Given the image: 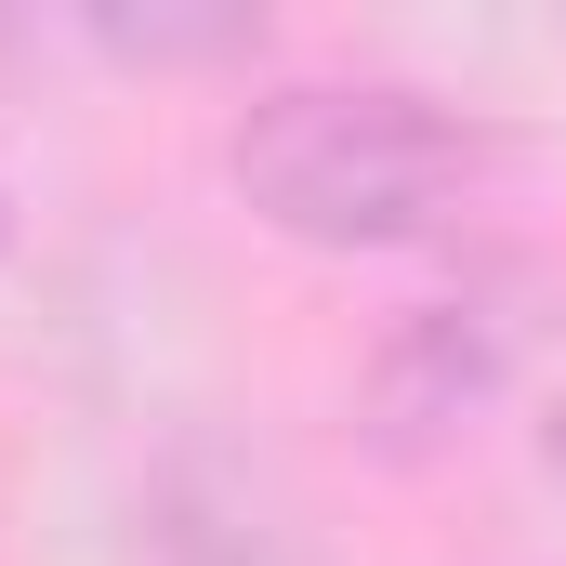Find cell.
I'll list each match as a JSON object with an SVG mask.
<instances>
[{"label": "cell", "instance_id": "1", "mask_svg": "<svg viewBox=\"0 0 566 566\" xmlns=\"http://www.w3.org/2000/svg\"><path fill=\"white\" fill-rule=\"evenodd\" d=\"M224 171L290 238H409L461 198L474 133L409 80H277L224 133Z\"/></svg>", "mask_w": 566, "mask_h": 566}, {"label": "cell", "instance_id": "2", "mask_svg": "<svg viewBox=\"0 0 566 566\" xmlns=\"http://www.w3.org/2000/svg\"><path fill=\"white\" fill-rule=\"evenodd\" d=\"M501 356H514V316L501 303H422V316H396L382 356H369V422H382V448H422V434L474 422L501 396Z\"/></svg>", "mask_w": 566, "mask_h": 566}, {"label": "cell", "instance_id": "3", "mask_svg": "<svg viewBox=\"0 0 566 566\" xmlns=\"http://www.w3.org/2000/svg\"><path fill=\"white\" fill-rule=\"evenodd\" d=\"M251 27H264L251 0H185V13H158V0H145V13H93V40H106V53H145V66H185V53H238Z\"/></svg>", "mask_w": 566, "mask_h": 566}]
</instances>
